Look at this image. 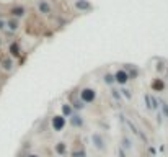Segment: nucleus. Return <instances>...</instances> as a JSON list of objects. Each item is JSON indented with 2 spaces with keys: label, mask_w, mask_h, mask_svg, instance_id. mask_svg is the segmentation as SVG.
I'll use <instances>...</instances> for the list:
<instances>
[{
  "label": "nucleus",
  "mask_w": 168,
  "mask_h": 157,
  "mask_svg": "<svg viewBox=\"0 0 168 157\" xmlns=\"http://www.w3.org/2000/svg\"><path fill=\"white\" fill-rule=\"evenodd\" d=\"M39 8L42 10V13H49V12H51V8H49V5H47L46 2H39Z\"/></svg>",
  "instance_id": "4"
},
{
  "label": "nucleus",
  "mask_w": 168,
  "mask_h": 157,
  "mask_svg": "<svg viewBox=\"0 0 168 157\" xmlns=\"http://www.w3.org/2000/svg\"><path fill=\"white\" fill-rule=\"evenodd\" d=\"M2 64H3V69H7V70L12 69V61H8V59H3V61H2Z\"/></svg>",
  "instance_id": "5"
},
{
  "label": "nucleus",
  "mask_w": 168,
  "mask_h": 157,
  "mask_svg": "<svg viewBox=\"0 0 168 157\" xmlns=\"http://www.w3.org/2000/svg\"><path fill=\"white\" fill-rule=\"evenodd\" d=\"M2 26H3V23H2V21H0V28H2Z\"/></svg>",
  "instance_id": "9"
},
{
  "label": "nucleus",
  "mask_w": 168,
  "mask_h": 157,
  "mask_svg": "<svg viewBox=\"0 0 168 157\" xmlns=\"http://www.w3.org/2000/svg\"><path fill=\"white\" fill-rule=\"evenodd\" d=\"M82 98L85 100V102H91V100L95 98V94L91 90H83V94H82Z\"/></svg>",
  "instance_id": "1"
},
{
  "label": "nucleus",
  "mask_w": 168,
  "mask_h": 157,
  "mask_svg": "<svg viewBox=\"0 0 168 157\" xmlns=\"http://www.w3.org/2000/svg\"><path fill=\"white\" fill-rule=\"evenodd\" d=\"M116 77H118V80H119V82H122V84L127 80V74H124L122 70H121V72H118V74H116Z\"/></svg>",
  "instance_id": "3"
},
{
  "label": "nucleus",
  "mask_w": 168,
  "mask_h": 157,
  "mask_svg": "<svg viewBox=\"0 0 168 157\" xmlns=\"http://www.w3.org/2000/svg\"><path fill=\"white\" fill-rule=\"evenodd\" d=\"M23 12H25L23 8H15V10H13V13H15V15H18V17L23 15Z\"/></svg>",
  "instance_id": "7"
},
{
  "label": "nucleus",
  "mask_w": 168,
  "mask_h": 157,
  "mask_svg": "<svg viewBox=\"0 0 168 157\" xmlns=\"http://www.w3.org/2000/svg\"><path fill=\"white\" fill-rule=\"evenodd\" d=\"M62 126H64V118H59V116L54 118V128L56 129H59V128H62Z\"/></svg>",
  "instance_id": "2"
},
{
  "label": "nucleus",
  "mask_w": 168,
  "mask_h": 157,
  "mask_svg": "<svg viewBox=\"0 0 168 157\" xmlns=\"http://www.w3.org/2000/svg\"><path fill=\"white\" fill-rule=\"evenodd\" d=\"M12 54H18V46H17V44L12 46Z\"/></svg>",
  "instance_id": "8"
},
{
  "label": "nucleus",
  "mask_w": 168,
  "mask_h": 157,
  "mask_svg": "<svg viewBox=\"0 0 168 157\" xmlns=\"http://www.w3.org/2000/svg\"><path fill=\"white\" fill-rule=\"evenodd\" d=\"M153 89H157V90H160V89H163V84L160 82V80H157L155 84H153Z\"/></svg>",
  "instance_id": "6"
}]
</instances>
